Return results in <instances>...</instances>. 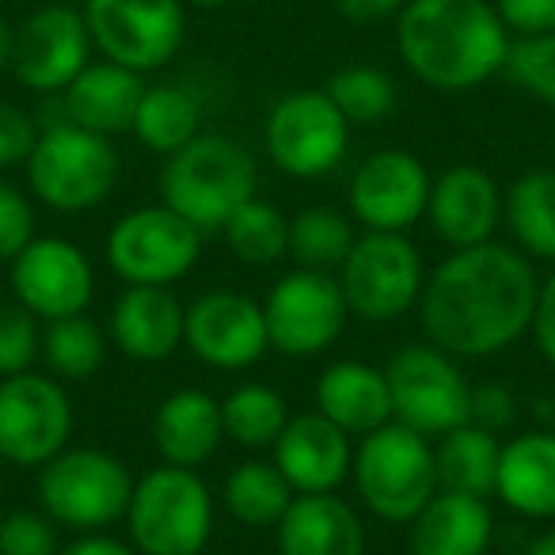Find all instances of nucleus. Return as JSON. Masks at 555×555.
Segmentation results:
<instances>
[{
  "label": "nucleus",
  "instance_id": "4c0bfd02",
  "mask_svg": "<svg viewBox=\"0 0 555 555\" xmlns=\"http://www.w3.org/2000/svg\"><path fill=\"white\" fill-rule=\"evenodd\" d=\"M42 354L39 317L20 301H0V377H16Z\"/></svg>",
  "mask_w": 555,
  "mask_h": 555
},
{
  "label": "nucleus",
  "instance_id": "864d4df0",
  "mask_svg": "<svg viewBox=\"0 0 555 555\" xmlns=\"http://www.w3.org/2000/svg\"><path fill=\"white\" fill-rule=\"evenodd\" d=\"M0 9H4V0H0Z\"/></svg>",
  "mask_w": 555,
  "mask_h": 555
},
{
  "label": "nucleus",
  "instance_id": "a19ab883",
  "mask_svg": "<svg viewBox=\"0 0 555 555\" xmlns=\"http://www.w3.org/2000/svg\"><path fill=\"white\" fill-rule=\"evenodd\" d=\"M35 141H39L35 118L16 103H0V171L27 164V156L35 153Z\"/></svg>",
  "mask_w": 555,
  "mask_h": 555
},
{
  "label": "nucleus",
  "instance_id": "0eeeda50",
  "mask_svg": "<svg viewBox=\"0 0 555 555\" xmlns=\"http://www.w3.org/2000/svg\"><path fill=\"white\" fill-rule=\"evenodd\" d=\"M133 494V476L107 449H69L39 468V502L57 529L100 532L122 521Z\"/></svg>",
  "mask_w": 555,
  "mask_h": 555
},
{
  "label": "nucleus",
  "instance_id": "7c9ffc66",
  "mask_svg": "<svg viewBox=\"0 0 555 555\" xmlns=\"http://www.w3.org/2000/svg\"><path fill=\"white\" fill-rule=\"evenodd\" d=\"M297 499V491L286 483V476L278 472V464L267 461H244L229 472L224 479V506L240 525L251 529H270L286 517L289 502Z\"/></svg>",
  "mask_w": 555,
  "mask_h": 555
},
{
  "label": "nucleus",
  "instance_id": "c85d7f7f",
  "mask_svg": "<svg viewBox=\"0 0 555 555\" xmlns=\"http://www.w3.org/2000/svg\"><path fill=\"white\" fill-rule=\"evenodd\" d=\"M133 138L160 156H171L202 133V107L179 85H145V95L133 115Z\"/></svg>",
  "mask_w": 555,
  "mask_h": 555
},
{
  "label": "nucleus",
  "instance_id": "7ed1b4c3",
  "mask_svg": "<svg viewBox=\"0 0 555 555\" xmlns=\"http://www.w3.org/2000/svg\"><path fill=\"white\" fill-rule=\"evenodd\" d=\"M255 183L259 171L251 153L224 133H198L179 153H171L160 171L164 206L186 217L202 236L221 232L224 221L247 198H255Z\"/></svg>",
  "mask_w": 555,
  "mask_h": 555
},
{
  "label": "nucleus",
  "instance_id": "2eb2a0df",
  "mask_svg": "<svg viewBox=\"0 0 555 555\" xmlns=\"http://www.w3.org/2000/svg\"><path fill=\"white\" fill-rule=\"evenodd\" d=\"M92 35L77 4H42L16 27L12 73L31 92H65L92 62Z\"/></svg>",
  "mask_w": 555,
  "mask_h": 555
},
{
  "label": "nucleus",
  "instance_id": "ddd939ff",
  "mask_svg": "<svg viewBox=\"0 0 555 555\" xmlns=\"http://www.w3.org/2000/svg\"><path fill=\"white\" fill-rule=\"evenodd\" d=\"M270 347L289 358H312L324 354L347 327V297H343L339 278L332 270H309L297 267L270 289L267 305Z\"/></svg>",
  "mask_w": 555,
  "mask_h": 555
},
{
  "label": "nucleus",
  "instance_id": "8fccbe9b",
  "mask_svg": "<svg viewBox=\"0 0 555 555\" xmlns=\"http://www.w3.org/2000/svg\"><path fill=\"white\" fill-rule=\"evenodd\" d=\"M186 4H194V9H224L232 0H186Z\"/></svg>",
  "mask_w": 555,
  "mask_h": 555
},
{
  "label": "nucleus",
  "instance_id": "f704fd0d",
  "mask_svg": "<svg viewBox=\"0 0 555 555\" xmlns=\"http://www.w3.org/2000/svg\"><path fill=\"white\" fill-rule=\"evenodd\" d=\"M42 358L50 373L65 380H88L107 358V335L80 312V317L50 320L42 332Z\"/></svg>",
  "mask_w": 555,
  "mask_h": 555
},
{
  "label": "nucleus",
  "instance_id": "20e7f679",
  "mask_svg": "<svg viewBox=\"0 0 555 555\" xmlns=\"http://www.w3.org/2000/svg\"><path fill=\"white\" fill-rule=\"evenodd\" d=\"M126 525L138 555H202L214 532V499L194 468H160L133 479Z\"/></svg>",
  "mask_w": 555,
  "mask_h": 555
},
{
  "label": "nucleus",
  "instance_id": "39448f33",
  "mask_svg": "<svg viewBox=\"0 0 555 555\" xmlns=\"http://www.w3.org/2000/svg\"><path fill=\"white\" fill-rule=\"evenodd\" d=\"M350 476H354L358 499L370 506V514L392 525H411L418 509L438 494L430 438L396 418L380 430L365 434L362 446L354 449Z\"/></svg>",
  "mask_w": 555,
  "mask_h": 555
},
{
  "label": "nucleus",
  "instance_id": "9b49d317",
  "mask_svg": "<svg viewBox=\"0 0 555 555\" xmlns=\"http://www.w3.org/2000/svg\"><path fill=\"white\" fill-rule=\"evenodd\" d=\"M198 255L202 232L164 202L126 214L107 236V262L126 286H171L191 274Z\"/></svg>",
  "mask_w": 555,
  "mask_h": 555
},
{
  "label": "nucleus",
  "instance_id": "6ab92c4d",
  "mask_svg": "<svg viewBox=\"0 0 555 555\" xmlns=\"http://www.w3.org/2000/svg\"><path fill=\"white\" fill-rule=\"evenodd\" d=\"M274 464L297 494H332L354 468L350 434L320 411L289 415L274 441Z\"/></svg>",
  "mask_w": 555,
  "mask_h": 555
},
{
  "label": "nucleus",
  "instance_id": "603ef678",
  "mask_svg": "<svg viewBox=\"0 0 555 555\" xmlns=\"http://www.w3.org/2000/svg\"><path fill=\"white\" fill-rule=\"evenodd\" d=\"M552 160H555V138H552Z\"/></svg>",
  "mask_w": 555,
  "mask_h": 555
},
{
  "label": "nucleus",
  "instance_id": "58836bf2",
  "mask_svg": "<svg viewBox=\"0 0 555 555\" xmlns=\"http://www.w3.org/2000/svg\"><path fill=\"white\" fill-rule=\"evenodd\" d=\"M57 521L47 509H12L0 517V555H57Z\"/></svg>",
  "mask_w": 555,
  "mask_h": 555
},
{
  "label": "nucleus",
  "instance_id": "aec40b11",
  "mask_svg": "<svg viewBox=\"0 0 555 555\" xmlns=\"http://www.w3.org/2000/svg\"><path fill=\"white\" fill-rule=\"evenodd\" d=\"M430 224L453 251L487 244L502 221V191L483 168L456 164L430 186Z\"/></svg>",
  "mask_w": 555,
  "mask_h": 555
},
{
  "label": "nucleus",
  "instance_id": "393cba45",
  "mask_svg": "<svg viewBox=\"0 0 555 555\" xmlns=\"http://www.w3.org/2000/svg\"><path fill=\"white\" fill-rule=\"evenodd\" d=\"M224 438L221 403L202 388H179L156 408L153 446L164 464L176 468H198L217 453Z\"/></svg>",
  "mask_w": 555,
  "mask_h": 555
},
{
  "label": "nucleus",
  "instance_id": "49530a36",
  "mask_svg": "<svg viewBox=\"0 0 555 555\" xmlns=\"http://www.w3.org/2000/svg\"><path fill=\"white\" fill-rule=\"evenodd\" d=\"M57 555H138V552H133V544H122V540H115V537L92 532V537L73 540V544L62 547Z\"/></svg>",
  "mask_w": 555,
  "mask_h": 555
},
{
  "label": "nucleus",
  "instance_id": "2f4dec72",
  "mask_svg": "<svg viewBox=\"0 0 555 555\" xmlns=\"http://www.w3.org/2000/svg\"><path fill=\"white\" fill-rule=\"evenodd\" d=\"M354 224L332 206H309L289 221V255L297 267L339 270L354 247Z\"/></svg>",
  "mask_w": 555,
  "mask_h": 555
},
{
  "label": "nucleus",
  "instance_id": "3c124183",
  "mask_svg": "<svg viewBox=\"0 0 555 555\" xmlns=\"http://www.w3.org/2000/svg\"><path fill=\"white\" fill-rule=\"evenodd\" d=\"M57 4H85V0H57Z\"/></svg>",
  "mask_w": 555,
  "mask_h": 555
},
{
  "label": "nucleus",
  "instance_id": "4468645a",
  "mask_svg": "<svg viewBox=\"0 0 555 555\" xmlns=\"http://www.w3.org/2000/svg\"><path fill=\"white\" fill-rule=\"evenodd\" d=\"M73 434V403L54 377L16 373L0 377V461L16 468H42Z\"/></svg>",
  "mask_w": 555,
  "mask_h": 555
},
{
  "label": "nucleus",
  "instance_id": "b1692460",
  "mask_svg": "<svg viewBox=\"0 0 555 555\" xmlns=\"http://www.w3.org/2000/svg\"><path fill=\"white\" fill-rule=\"evenodd\" d=\"M317 411L343 434L365 438L392 423V392L385 370L365 362H335L317 380Z\"/></svg>",
  "mask_w": 555,
  "mask_h": 555
},
{
  "label": "nucleus",
  "instance_id": "f3484780",
  "mask_svg": "<svg viewBox=\"0 0 555 555\" xmlns=\"http://www.w3.org/2000/svg\"><path fill=\"white\" fill-rule=\"evenodd\" d=\"M430 186L415 153L380 149L350 179V209L370 232H408L430 206Z\"/></svg>",
  "mask_w": 555,
  "mask_h": 555
},
{
  "label": "nucleus",
  "instance_id": "1a4fd4ad",
  "mask_svg": "<svg viewBox=\"0 0 555 555\" xmlns=\"http://www.w3.org/2000/svg\"><path fill=\"white\" fill-rule=\"evenodd\" d=\"M347 309L370 324H388L418 305L426 286L418 247L403 232H365L339 267Z\"/></svg>",
  "mask_w": 555,
  "mask_h": 555
},
{
  "label": "nucleus",
  "instance_id": "bb28decb",
  "mask_svg": "<svg viewBox=\"0 0 555 555\" xmlns=\"http://www.w3.org/2000/svg\"><path fill=\"white\" fill-rule=\"evenodd\" d=\"M494 494L521 517H555V434L532 430L502 446Z\"/></svg>",
  "mask_w": 555,
  "mask_h": 555
},
{
  "label": "nucleus",
  "instance_id": "c03bdc74",
  "mask_svg": "<svg viewBox=\"0 0 555 555\" xmlns=\"http://www.w3.org/2000/svg\"><path fill=\"white\" fill-rule=\"evenodd\" d=\"M532 339H537V350L555 365V267L552 274L540 282L537 289V309H532Z\"/></svg>",
  "mask_w": 555,
  "mask_h": 555
},
{
  "label": "nucleus",
  "instance_id": "c9c22d12",
  "mask_svg": "<svg viewBox=\"0 0 555 555\" xmlns=\"http://www.w3.org/2000/svg\"><path fill=\"white\" fill-rule=\"evenodd\" d=\"M350 126H373L396 111V80L377 65H347L324 88Z\"/></svg>",
  "mask_w": 555,
  "mask_h": 555
},
{
  "label": "nucleus",
  "instance_id": "a878e982",
  "mask_svg": "<svg viewBox=\"0 0 555 555\" xmlns=\"http://www.w3.org/2000/svg\"><path fill=\"white\" fill-rule=\"evenodd\" d=\"M487 499L438 491L411 521V555H487L491 547Z\"/></svg>",
  "mask_w": 555,
  "mask_h": 555
},
{
  "label": "nucleus",
  "instance_id": "4be33fe9",
  "mask_svg": "<svg viewBox=\"0 0 555 555\" xmlns=\"http://www.w3.org/2000/svg\"><path fill=\"white\" fill-rule=\"evenodd\" d=\"M278 555H365V525L339 494H297L278 521Z\"/></svg>",
  "mask_w": 555,
  "mask_h": 555
},
{
  "label": "nucleus",
  "instance_id": "dca6fc26",
  "mask_svg": "<svg viewBox=\"0 0 555 555\" xmlns=\"http://www.w3.org/2000/svg\"><path fill=\"white\" fill-rule=\"evenodd\" d=\"M16 301L39 320H65L88 312L95 294V274L88 255L62 236H35L12 259Z\"/></svg>",
  "mask_w": 555,
  "mask_h": 555
},
{
  "label": "nucleus",
  "instance_id": "e433bc0d",
  "mask_svg": "<svg viewBox=\"0 0 555 555\" xmlns=\"http://www.w3.org/2000/svg\"><path fill=\"white\" fill-rule=\"evenodd\" d=\"M502 77L525 95L555 107V31L547 35H509Z\"/></svg>",
  "mask_w": 555,
  "mask_h": 555
},
{
  "label": "nucleus",
  "instance_id": "f03ea898",
  "mask_svg": "<svg viewBox=\"0 0 555 555\" xmlns=\"http://www.w3.org/2000/svg\"><path fill=\"white\" fill-rule=\"evenodd\" d=\"M396 47L411 73L438 92H472L502 73L509 27L491 0H408Z\"/></svg>",
  "mask_w": 555,
  "mask_h": 555
},
{
  "label": "nucleus",
  "instance_id": "cd10ccee",
  "mask_svg": "<svg viewBox=\"0 0 555 555\" xmlns=\"http://www.w3.org/2000/svg\"><path fill=\"white\" fill-rule=\"evenodd\" d=\"M502 446L491 430L476 423H464L456 430L441 434L434 446V468H438V491L491 499L499 479Z\"/></svg>",
  "mask_w": 555,
  "mask_h": 555
},
{
  "label": "nucleus",
  "instance_id": "9d476101",
  "mask_svg": "<svg viewBox=\"0 0 555 555\" xmlns=\"http://www.w3.org/2000/svg\"><path fill=\"white\" fill-rule=\"evenodd\" d=\"M88 35L107 62L153 73L179 54L186 35V0H85Z\"/></svg>",
  "mask_w": 555,
  "mask_h": 555
},
{
  "label": "nucleus",
  "instance_id": "f257e3e1",
  "mask_svg": "<svg viewBox=\"0 0 555 555\" xmlns=\"http://www.w3.org/2000/svg\"><path fill=\"white\" fill-rule=\"evenodd\" d=\"M537 289L532 262L487 240L461 247L434 270L418 297V317L434 347L453 358H491L532 327Z\"/></svg>",
  "mask_w": 555,
  "mask_h": 555
},
{
  "label": "nucleus",
  "instance_id": "412c9836",
  "mask_svg": "<svg viewBox=\"0 0 555 555\" xmlns=\"http://www.w3.org/2000/svg\"><path fill=\"white\" fill-rule=\"evenodd\" d=\"M111 343L133 362H164L186 343V309L168 286H126L111 309Z\"/></svg>",
  "mask_w": 555,
  "mask_h": 555
},
{
  "label": "nucleus",
  "instance_id": "72a5a7b5",
  "mask_svg": "<svg viewBox=\"0 0 555 555\" xmlns=\"http://www.w3.org/2000/svg\"><path fill=\"white\" fill-rule=\"evenodd\" d=\"M224 438L240 441L247 449L274 446L282 426L289 423L286 400L267 385H240L221 400Z\"/></svg>",
  "mask_w": 555,
  "mask_h": 555
},
{
  "label": "nucleus",
  "instance_id": "423d86ee",
  "mask_svg": "<svg viewBox=\"0 0 555 555\" xmlns=\"http://www.w3.org/2000/svg\"><path fill=\"white\" fill-rule=\"evenodd\" d=\"M24 168L35 198L62 214H85L100 206L118 183V153L111 138L77 122L42 130Z\"/></svg>",
  "mask_w": 555,
  "mask_h": 555
},
{
  "label": "nucleus",
  "instance_id": "c756f323",
  "mask_svg": "<svg viewBox=\"0 0 555 555\" xmlns=\"http://www.w3.org/2000/svg\"><path fill=\"white\" fill-rule=\"evenodd\" d=\"M502 217L521 251L555 262V168L514 179L502 194Z\"/></svg>",
  "mask_w": 555,
  "mask_h": 555
},
{
  "label": "nucleus",
  "instance_id": "6e6552de",
  "mask_svg": "<svg viewBox=\"0 0 555 555\" xmlns=\"http://www.w3.org/2000/svg\"><path fill=\"white\" fill-rule=\"evenodd\" d=\"M385 377L392 392V418L423 438H441L468 423L472 385L449 350L434 343L403 347L385 365Z\"/></svg>",
  "mask_w": 555,
  "mask_h": 555
},
{
  "label": "nucleus",
  "instance_id": "de8ad7c7",
  "mask_svg": "<svg viewBox=\"0 0 555 555\" xmlns=\"http://www.w3.org/2000/svg\"><path fill=\"white\" fill-rule=\"evenodd\" d=\"M12 50H16V27L0 20V73L12 69Z\"/></svg>",
  "mask_w": 555,
  "mask_h": 555
},
{
  "label": "nucleus",
  "instance_id": "37998d69",
  "mask_svg": "<svg viewBox=\"0 0 555 555\" xmlns=\"http://www.w3.org/2000/svg\"><path fill=\"white\" fill-rule=\"evenodd\" d=\"M514 408H517L514 396H509L502 385H479V388H472L468 423H476V426H483V430L499 434L502 426L514 423V415H517Z\"/></svg>",
  "mask_w": 555,
  "mask_h": 555
},
{
  "label": "nucleus",
  "instance_id": "a18cd8bd",
  "mask_svg": "<svg viewBox=\"0 0 555 555\" xmlns=\"http://www.w3.org/2000/svg\"><path fill=\"white\" fill-rule=\"evenodd\" d=\"M332 4L347 24L373 27V24H385V20L400 16L408 0H332Z\"/></svg>",
  "mask_w": 555,
  "mask_h": 555
},
{
  "label": "nucleus",
  "instance_id": "a211bd4d",
  "mask_svg": "<svg viewBox=\"0 0 555 555\" xmlns=\"http://www.w3.org/2000/svg\"><path fill=\"white\" fill-rule=\"evenodd\" d=\"M186 347L214 370H247L270 350L262 305L232 289L198 297L186 309Z\"/></svg>",
  "mask_w": 555,
  "mask_h": 555
},
{
  "label": "nucleus",
  "instance_id": "79ce46f5",
  "mask_svg": "<svg viewBox=\"0 0 555 555\" xmlns=\"http://www.w3.org/2000/svg\"><path fill=\"white\" fill-rule=\"evenodd\" d=\"M509 35L555 31V0H491Z\"/></svg>",
  "mask_w": 555,
  "mask_h": 555
},
{
  "label": "nucleus",
  "instance_id": "f8f14e48",
  "mask_svg": "<svg viewBox=\"0 0 555 555\" xmlns=\"http://www.w3.org/2000/svg\"><path fill=\"white\" fill-rule=\"evenodd\" d=\"M267 153L294 179H320L335 171L347 156L350 122L324 88L289 92L267 115Z\"/></svg>",
  "mask_w": 555,
  "mask_h": 555
},
{
  "label": "nucleus",
  "instance_id": "473e14b6",
  "mask_svg": "<svg viewBox=\"0 0 555 555\" xmlns=\"http://www.w3.org/2000/svg\"><path fill=\"white\" fill-rule=\"evenodd\" d=\"M229 251L247 267H270L289 255V217L278 214L270 202L247 198L221 229Z\"/></svg>",
  "mask_w": 555,
  "mask_h": 555
},
{
  "label": "nucleus",
  "instance_id": "5701e85b",
  "mask_svg": "<svg viewBox=\"0 0 555 555\" xmlns=\"http://www.w3.org/2000/svg\"><path fill=\"white\" fill-rule=\"evenodd\" d=\"M141 95H145L141 73L103 57V62H88L85 73L65 88V115L85 130L115 138V133L133 130Z\"/></svg>",
  "mask_w": 555,
  "mask_h": 555
},
{
  "label": "nucleus",
  "instance_id": "ea45409f",
  "mask_svg": "<svg viewBox=\"0 0 555 555\" xmlns=\"http://www.w3.org/2000/svg\"><path fill=\"white\" fill-rule=\"evenodd\" d=\"M35 240V209L27 194L0 179V262H12Z\"/></svg>",
  "mask_w": 555,
  "mask_h": 555
},
{
  "label": "nucleus",
  "instance_id": "09e8293b",
  "mask_svg": "<svg viewBox=\"0 0 555 555\" xmlns=\"http://www.w3.org/2000/svg\"><path fill=\"white\" fill-rule=\"evenodd\" d=\"M525 555H555V529H547V532H540L537 540L529 544V552Z\"/></svg>",
  "mask_w": 555,
  "mask_h": 555
}]
</instances>
